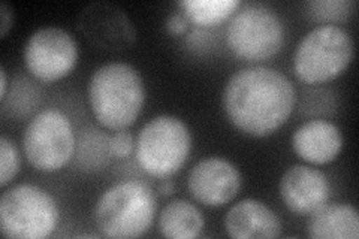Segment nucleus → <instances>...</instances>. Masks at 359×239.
Returning a JSON list of instances; mask_svg holds the SVG:
<instances>
[{
  "mask_svg": "<svg viewBox=\"0 0 359 239\" xmlns=\"http://www.w3.org/2000/svg\"><path fill=\"white\" fill-rule=\"evenodd\" d=\"M297 92L290 79L271 67L250 66L235 72L224 86L223 111L240 132L265 138L290 117Z\"/></svg>",
  "mask_w": 359,
  "mask_h": 239,
  "instance_id": "f257e3e1",
  "label": "nucleus"
},
{
  "mask_svg": "<svg viewBox=\"0 0 359 239\" xmlns=\"http://www.w3.org/2000/svg\"><path fill=\"white\" fill-rule=\"evenodd\" d=\"M88 104L93 117L108 130H125L140 117L145 87L133 66L112 62L100 66L88 81Z\"/></svg>",
  "mask_w": 359,
  "mask_h": 239,
  "instance_id": "f03ea898",
  "label": "nucleus"
},
{
  "mask_svg": "<svg viewBox=\"0 0 359 239\" xmlns=\"http://www.w3.org/2000/svg\"><path fill=\"white\" fill-rule=\"evenodd\" d=\"M157 202L149 184L126 179L107 189L97 199L93 221L105 238H140L150 231Z\"/></svg>",
  "mask_w": 359,
  "mask_h": 239,
  "instance_id": "7ed1b4c3",
  "label": "nucleus"
},
{
  "mask_svg": "<svg viewBox=\"0 0 359 239\" xmlns=\"http://www.w3.org/2000/svg\"><path fill=\"white\" fill-rule=\"evenodd\" d=\"M353 59L351 33L337 25H322L302 38L294 54V71L306 84L328 83L340 76Z\"/></svg>",
  "mask_w": 359,
  "mask_h": 239,
  "instance_id": "20e7f679",
  "label": "nucleus"
},
{
  "mask_svg": "<svg viewBox=\"0 0 359 239\" xmlns=\"http://www.w3.org/2000/svg\"><path fill=\"white\" fill-rule=\"evenodd\" d=\"M192 136L186 123L174 116H159L140 130L135 156L140 168L151 177L168 178L187 162Z\"/></svg>",
  "mask_w": 359,
  "mask_h": 239,
  "instance_id": "39448f33",
  "label": "nucleus"
},
{
  "mask_svg": "<svg viewBox=\"0 0 359 239\" xmlns=\"http://www.w3.org/2000/svg\"><path fill=\"white\" fill-rule=\"evenodd\" d=\"M59 208L48 191L18 184L0 198V231L11 239H43L59 223Z\"/></svg>",
  "mask_w": 359,
  "mask_h": 239,
  "instance_id": "423d86ee",
  "label": "nucleus"
},
{
  "mask_svg": "<svg viewBox=\"0 0 359 239\" xmlns=\"http://www.w3.org/2000/svg\"><path fill=\"white\" fill-rule=\"evenodd\" d=\"M229 50L243 60L271 59L285 43V27L280 17L264 5H245L235 13L226 29Z\"/></svg>",
  "mask_w": 359,
  "mask_h": 239,
  "instance_id": "0eeeda50",
  "label": "nucleus"
},
{
  "mask_svg": "<svg viewBox=\"0 0 359 239\" xmlns=\"http://www.w3.org/2000/svg\"><path fill=\"white\" fill-rule=\"evenodd\" d=\"M75 145L72 123L59 109L38 112L22 135L27 162L41 172H55L65 168L75 153Z\"/></svg>",
  "mask_w": 359,
  "mask_h": 239,
  "instance_id": "6e6552de",
  "label": "nucleus"
},
{
  "mask_svg": "<svg viewBox=\"0 0 359 239\" xmlns=\"http://www.w3.org/2000/svg\"><path fill=\"white\" fill-rule=\"evenodd\" d=\"M29 72L42 83H55L69 75L78 63V45L60 27H42L32 33L25 47Z\"/></svg>",
  "mask_w": 359,
  "mask_h": 239,
  "instance_id": "1a4fd4ad",
  "label": "nucleus"
},
{
  "mask_svg": "<svg viewBox=\"0 0 359 239\" xmlns=\"http://www.w3.org/2000/svg\"><path fill=\"white\" fill-rule=\"evenodd\" d=\"M187 189L204 207L220 208L237 198L241 190V174L226 158L207 157L190 169Z\"/></svg>",
  "mask_w": 359,
  "mask_h": 239,
  "instance_id": "9d476101",
  "label": "nucleus"
},
{
  "mask_svg": "<svg viewBox=\"0 0 359 239\" xmlns=\"http://www.w3.org/2000/svg\"><path fill=\"white\" fill-rule=\"evenodd\" d=\"M278 193L287 210L295 214L310 215L328 203L331 187L327 175L319 169L294 165L280 178Z\"/></svg>",
  "mask_w": 359,
  "mask_h": 239,
  "instance_id": "9b49d317",
  "label": "nucleus"
},
{
  "mask_svg": "<svg viewBox=\"0 0 359 239\" xmlns=\"http://www.w3.org/2000/svg\"><path fill=\"white\" fill-rule=\"evenodd\" d=\"M224 229L235 239H273L282 236V220L266 203L243 199L228 211Z\"/></svg>",
  "mask_w": 359,
  "mask_h": 239,
  "instance_id": "f8f14e48",
  "label": "nucleus"
},
{
  "mask_svg": "<svg viewBox=\"0 0 359 239\" xmlns=\"http://www.w3.org/2000/svg\"><path fill=\"white\" fill-rule=\"evenodd\" d=\"M292 148L302 161L311 165H327L339 157L343 135L331 121H307L292 135Z\"/></svg>",
  "mask_w": 359,
  "mask_h": 239,
  "instance_id": "ddd939ff",
  "label": "nucleus"
},
{
  "mask_svg": "<svg viewBox=\"0 0 359 239\" xmlns=\"http://www.w3.org/2000/svg\"><path fill=\"white\" fill-rule=\"evenodd\" d=\"M307 235L313 239H358V211L347 203H325L310 214Z\"/></svg>",
  "mask_w": 359,
  "mask_h": 239,
  "instance_id": "4468645a",
  "label": "nucleus"
},
{
  "mask_svg": "<svg viewBox=\"0 0 359 239\" xmlns=\"http://www.w3.org/2000/svg\"><path fill=\"white\" fill-rule=\"evenodd\" d=\"M204 226V215L186 199L171 200L159 215V231L170 239H195Z\"/></svg>",
  "mask_w": 359,
  "mask_h": 239,
  "instance_id": "2eb2a0df",
  "label": "nucleus"
},
{
  "mask_svg": "<svg viewBox=\"0 0 359 239\" xmlns=\"http://www.w3.org/2000/svg\"><path fill=\"white\" fill-rule=\"evenodd\" d=\"M184 15L196 26L208 27L231 17L240 6L238 0H183L178 4Z\"/></svg>",
  "mask_w": 359,
  "mask_h": 239,
  "instance_id": "dca6fc26",
  "label": "nucleus"
},
{
  "mask_svg": "<svg viewBox=\"0 0 359 239\" xmlns=\"http://www.w3.org/2000/svg\"><path fill=\"white\" fill-rule=\"evenodd\" d=\"M306 6L313 21L335 25L346 21L353 14L355 4L351 0H316V2H307Z\"/></svg>",
  "mask_w": 359,
  "mask_h": 239,
  "instance_id": "f3484780",
  "label": "nucleus"
},
{
  "mask_svg": "<svg viewBox=\"0 0 359 239\" xmlns=\"http://www.w3.org/2000/svg\"><path fill=\"white\" fill-rule=\"evenodd\" d=\"M20 153L8 136H0V186L6 187L20 172Z\"/></svg>",
  "mask_w": 359,
  "mask_h": 239,
  "instance_id": "a211bd4d",
  "label": "nucleus"
},
{
  "mask_svg": "<svg viewBox=\"0 0 359 239\" xmlns=\"http://www.w3.org/2000/svg\"><path fill=\"white\" fill-rule=\"evenodd\" d=\"M135 148L133 136L126 130H118L109 138L111 154L118 158H126L132 154Z\"/></svg>",
  "mask_w": 359,
  "mask_h": 239,
  "instance_id": "6ab92c4d",
  "label": "nucleus"
},
{
  "mask_svg": "<svg viewBox=\"0 0 359 239\" xmlns=\"http://www.w3.org/2000/svg\"><path fill=\"white\" fill-rule=\"evenodd\" d=\"M14 26V11L8 4H0V38H5Z\"/></svg>",
  "mask_w": 359,
  "mask_h": 239,
  "instance_id": "aec40b11",
  "label": "nucleus"
},
{
  "mask_svg": "<svg viewBox=\"0 0 359 239\" xmlns=\"http://www.w3.org/2000/svg\"><path fill=\"white\" fill-rule=\"evenodd\" d=\"M187 18L182 17L180 14H172L166 20V29L170 30L172 35H183L187 29Z\"/></svg>",
  "mask_w": 359,
  "mask_h": 239,
  "instance_id": "412c9836",
  "label": "nucleus"
},
{
  "mask_svg": "<svg viewBox=\"0 0 359 239\" xmlns=\"http://www.w3.org/2000/svg\"><path fill=\"white\" fill-rule=\"evenodd\" d=\"M157 191H159L162 196H171L174 193V183L171 179L163 178L161 183L157 184Z\"/></svg>",
  "mask_w": 359,
  "mask_h": 239,
  "instance_id": "4be33fe9",
  "label": "nucleus"
},
{
  "mask_svg": "<svg viewBox=\"0 0 359 239\" xmlns=\"http://www.w3.org/2000/svg\"><path fill=\"white\" fill-rule=\"evenodd\" d=\"M0 87H2V92H0V100H5L6 92H8V75L5 67H0Z\"/></svg>",
  "mask_w": 359,
  "mask_h": 239,
  "instance_id": "5701e85b",
  "label": "nucleus"
}]
</instances>
